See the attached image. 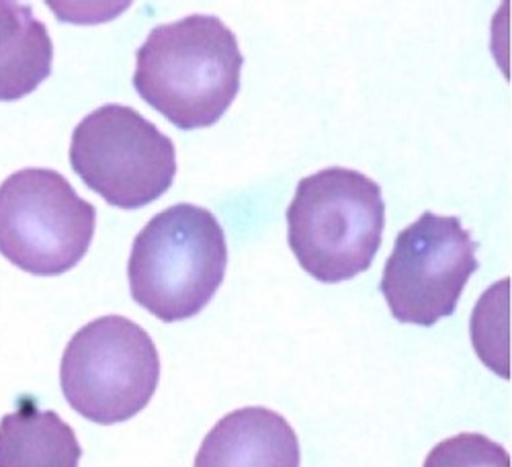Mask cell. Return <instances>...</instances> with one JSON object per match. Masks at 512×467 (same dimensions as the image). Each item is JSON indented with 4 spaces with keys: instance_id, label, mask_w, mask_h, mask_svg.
Here are the masks:
<instances>
[{
    "instance_id": "6da1fadb",
    "label": "cell",
    "mask_w": 512,
    "mask_h": 467,
    "mask_svg": "<svg viewBox=\"0 0 512 467\" xmlns=\"http://www.w3.org/2000/svg\"><path fill=\"white\" fill-rule=\"evenodd\" d=\"M244 56L232 29L189 15L150 31L136 54L138 95L179 130L218 123L240 91Z\"/></svg>"
},
{
    "instance_id": "7a4b0ae2",
    "label": "cell",
    "mask_w": 512,
    "mask_h": 467,
    "mask_svg": "<svg viewBox=\"0 0 512 467\" xmlns=\"http://www.w3.org/2000/svg\"><path fill=\"white\" fill-rule=\"evenodd\" d=\"M228 267L224 228L209 209L177 203L136 236L127 279L134 302L162 322L197 316L218 293Z\"/></svg>"
},
{
    "instance_id": "3957f363",
    "label": "cell",
    "mask_w": 512,
    "mask_h": 467,
    "mask_svg": "<svg viewBox=\"0 0 512 467\" xmlns=\"http://www.w3.org/2000/svg\"><path fill=\"white\" fill-rule=\"evenodd\" d=\"M287 240L302 269L320 283L365 273L381 246V187L353 168L330 166L297 183L287 207Z\"/></svg>"
},
{
    "instance_id": "277c9868",
    "label": "cell",
    "mask_w": 512,
    "mask_h": 467,
    "mask_svg": "<svg viewBox=\"0 0 512 467\" xmlns=\"http://www.w3.org/2000/svg\"><path fill=\"white\" fill-rule=\"evenodd\" d=\"M160 381V357L150 334L123 316L82 326L60 363V386L74 412L115 424L142 412Z\"/></svg>"
},
{
    "instance_id": "5b68a950",
    "label": "cell",
    "mask_w": 512,
    "mask_h": 467,
    "mask_svg": "<svg viewBox=\"0 0 512 467\" xmlns=\"http://www.w3.org/2000/svg\"><path fill=\"white\" fill-rule=\"evenodd\" d=\"M97 209L52 168H23L0 185V254L25 273L56 277L89 252Z\"/></svg>"
},
{
    "instance_id": "8992f818",
    "label": "cell",
    "mask_w": 512,
    "mask_h": 467,
    "mask_svg": "<svg viewBox=\"0 0 512 467\" xmlns=\"http://www.w3.org/2000/svg\"><path fill=\"white\" fill-rule=\"evenodd\" d=\"M70 164L82 183L109 205L138 209L173 185L177 150L142 113L109 103L76 125Z\"/></svg>"
},
{
    "instance_id": "52a82bcc",
    "label": "cell",
    "mask_w": 512,
    "mask_h": 467,
    "mask_svg": "<svg viewBox=\"0 0 512 467\" xmlns=\"http://www.w3.org/2000/svg\"><path fill=\"white\" fill-rule=\"evenodd\" d=\"M478 246L459 218L424 211L398 234L383 267L379 291L392 316L418 326L453 316L467 281L480 269Z\"/></svg>"
},
{
    "instance_id": "ba28073f",
    "label": "cell",
    "mask_w": 512,
    "mask_h": 467,
    "mask_svg": "<svg viewBox=\"0 0 512 467\" xmlns=\"http://www.w3.org/2000/svg\"><path fill=\"white\" fill-rule=\"evenodd\" d=\"M300 441L275 410L248 406L226 414L203 439L195 467H300Z\"/></svg>"
},
{
    "instance_id": "9c48e42d",
    "label": "cell",
    "mask_w": 512,
    "mask_h": 467,
    "mask_svg": "<svg viewBox=\"0 0 512 467\" xmlns=\"http://www.w3.org/2000/svg\"><path fill=\"white\" fill-rule=\"evenodd\" d=\"M82 447L74 429L54 410L21 398L0 420V467H78Z\"/></svg>"
},
{
    "instance_id": "30bf717a",
    "label": "cell",
    "mask_w": 512,
    "mask_h": 467,
    "mask_svg": "<svg viewBox=\"0 0 512 467\" xmlns=\"http://www.w3.org/2000/svg\"><path fill=\"white\" fill-rule=\"evenodd\" d=\"M54 44L29 5L0 0V103L33 93L52 74Z\"/></svg>"
},
{
    "instance_id": "8fae6325",
    "label": "cell",
    "mask_w": 512,
    "mask_h": 467,
    "mask_svg": "<svg viewBox=\"0 0 512 467\" xmlns=\"http://www.w3.org/2000/svg\"><path fill=\"white\" fill-rule=\"evenodd\" d=\"M422 467H510V455L480 433H461L435 445Z\"/></svg>"
}]
</instances>
